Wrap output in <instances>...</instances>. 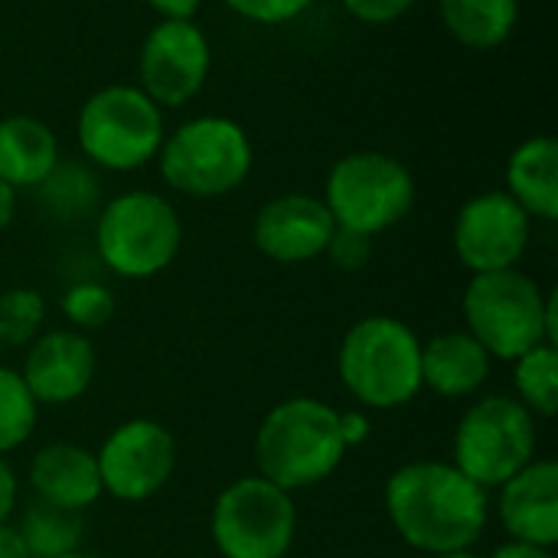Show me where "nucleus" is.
<instances>
[{
  "label": "nucleus",
  "instance_id": "4c0bfd02",
  "mask_svg": "<svg viewBox=\"0 0 558 558\" xmlns=\"http://www.w3.org/2000/svg\"><path fill=\"white\" fill-rule=\"evenodd\" d=\"M59 558H105V556H98V553H82V549H75V553H69V556H59Z\"/></svg>",
  "mask_w": 558,
  "mask_h": 558
},
{
  "label": "nucleus",
  "instance_id": "6ab92c4d",
  "mask_svg": "<svg viewBox=\"0 0 558 558\" xmlns=\"http://www.w3.org/2000/svg\"><path fill=\"white\" fill-rule=\"evenodd\" d=\"M59 163V141L52 128L29 114L0 121V180L13 190H39Z\"/></svg>",
  "mask_w": 558,
  "mask_h": 558
},
{
  "label": "nucleus",
  "instance_id": "1a4fd4ad",
  "mask_svg": "<svg viewBox=\"0 0 558 558\" xmlns=\"http://www.w3.org/2000/svg\"><path fill=\"white\" fill-rule=\"evenodd\" d=\"M82 154L114 173L150 163L163 147V111L137 85H108L78 108L75 121Z\"/></svg>",
  "mask_w": 558,
  "mask_h": 558
},
{
  "label": "nucleus",
  "instance_id": "f3484780",
  "mask_svg": "<svg viewBox=\"0 0 558 558\" xmlns=\"http://www.w3.org/2000/svg\"><path fill=\"white\" fill-rule=\"evenodd\" d=\"M29 490L36 500L82 513L92 504H98L101 477L95 451L72 445V441H52L43 445L29 461Z\"/></svg>",
  "mask_w": 558,
  "mask_h": 558
},
{
  "label": "nucleus",
  "instance_id": "39448f33",
  "mask_svg": "<svg viewBox=\"0 0 558 558\" xmlns=\"http://www.w3.org/2000/svg\"><path fill=\"white\" fill-rule=\"evenodd\" d=\"M157 160L170 190L193 199H216L248 180L255 150L239 121L199 114L163 137Z\"/></svg>",
  "mask_w": 558,
  "mask_h": 558
},
{
  "label": "nucleus",
  "instance_id": "2f4dec72",
  "mask_svg": "<svg viewBox=\"0 0 558 558\" xmlns=\"http://www.w3.org/2000/svg\"><path fill=\"white\" fill-rule=\"evenodd\" d=\"M16 510V474L0 458V523H10V513Z\"/></svg>",
  "mask_w": 558,
  "mask_h": 558
},
{
  "label": "nucleus",
  "instance_id": "f8f14e48",
  "mask_svg": "<svg viewBox=\"0 0 558 558\" xmlns=\"http://www.w3.org/2000/svg\"><path fill=\"white\" fill-rule=\"evenodd\" d=\"M533 232V219L507 190H487L471 196L454 219V255L458 262L474 271H504L517 268L526 255Z\"/></svg>",
  "mask_w": 558,
  "mask_h": 558
},
{
  "label": "nucleus",
  "instance_id": "9b49d317",
  "mask_svg": "<svg viewBox=\"0 0 558 558\" xmlns=\"http://www.w3.org/2000/svg\"><path fill=\"white\" fill-rule=\"evenodd\" d=\"M95 461L108 497L121 504H144L170 484L177 471V441L167 425L154 418H131L105 438Z\"/></svg>",
  "mask_w": 558,
  "mask_h": 558
},
{
  "label": "nucleus",
  "instance_id": "c756f323",
  "mask_svg": "<svg viewBox=\"0 0 558 558\" xmlns=\"http://www.w3.org/2000/svg\"><path fill=\"white\" fill-rule=\"evenodd\" d=\"M347 7L350 16H356L360 23H369V26H386V23H396L399 16H405L415 0H340Z\"/></svg>",
  "mask_w": 558,
  "mask_h": 558
},
{
  "label": "nucleus",
  "instance_id": "a211bd4d",
  "mask_svg": "<svg viewBox=\"0 0 558 558\" xmlns=\"http://www.w3.org/2000/svg\"><path fill=\"white\" fill-rule=\"evenodd\" d=\"M490 353L468 333L448 330L422 343V389L441 399H468L490 379Z\"/></svg>",
  "mask_w": 558,
  "mask_h": 558
},
{
  "label": "nucleus",
  "instance_id": "f704fd0d",
  "mask_svg": "<svg viewBox=\"0 0 558 558\" xmlns=\"http://www.w3.org/2000/svg\"><path fill=\"white\" fill-rule=\"evenodd\" d=\"M0 558H29L16 526H10V523H0Z\"/></svg>",
  "mask_w": 558,
  "mask_h": 558
},
{
  "label": "nucleus",
  "instance_id": "b1692460",
  "mask_svg": "<svg viewBox=\"0 0 558 558\" xmlns=\"http://www.w3.org/2000/svg\"><path fill=\"white\" fill-rule=\"evenodd\" d=\"M39 418V405L23 386L20 373L0 366V458L29 441Z\"/></svg>",
  "mask_w": 558,
  "mask_h": 558
},
{
  "label": "nucleus",
  "instance_id": "72a5a7b5",
  "mask_svg": "<svg viewBox=\"0 0 558 558\" xmlns=\"http://www.w3.org/2000/svg\"><path fill=\"white\" fill-rule=\"evenodd\" d=\"M487 558H556L553 549L546 546H533V543H520V539H507L504 546H497Z\"/></svg>",
  "mask_w": 558,
  "mask_h": 558
},
{
  "label": "nucleus",
  "instance_id": "c85d7f7f",
  "mask_svg": "<svg viewBox=\"0 0 558 558\" xmlns=\"http://www.w3.org/2000/svg\"><path fill=\"white\" fill-rule=\"evenodd\" d=\"M229 10H235L239 16L252 20V23H291L298 20L314 0H222Z\"/></svg>",
  "mask_w": 558,
  "mask_h": 558
},
{
  "label": "nucleus",
  "instance_id": "423d86ee",
  "mask_svg": "<svg viewBox=\"0 0 558 558\" xmlns=\"http://www.w3.org/2000/svg\"><path fill=\"white\" fill-rule=\"evenodd\" d=\"M549 291L539 288L520 268L474 275L464 288V324L468 333L490 353V360L513 363L526 350L549 343L546 337Z\"/></svg>",
  "mask_w": 558,
  "mask_h": 558
},
{
  "label": "nucleus",
  "instance_id": "7c9ffc66",
  "mask_svg": "<svg viewBox=\"0 0 558 558\" xmlns=\"http://www.w3.org/2000/svg\"><path fill=\"white\" fill-rule=\"evenodd\" d=\"M340 432H343V441H347V448L353 451V448H360L366 438H369V418H366V412H360V409H350V412H340Z\"/></svg>",
  "mask_w": 558,
  "mask_h": 558
},
{
  "label": "nucleus",
  "instance_id": "4be33fe9",
  "mask_svg": "<svg viewBox=\"0 0 558 558\" xmlns=\"http://www.w3.org/2000/svg\"><path fill=\"white\" fill-rule=\"evenodd\" d=\"M82 513L43 504V500H29L16 533L26 546L29 558H59L75 553L82 546Z\"/></svg>",
  "mask_w": 558,
  "mask_h": 558
},
{
  "label": "nucleus",
  "instance_id": "f03ea898",
  "mask_svg": "<svg viewBox=\"0 0 558 558\" xmlns=\"http://www.w3.org/2000/svg\"><path fill=\"white\" fill-rule=\"evenodd\" d=\"M347 451L340 412L311 396L278 402L255 432L258 477L288 494L330 481Z\"/></svg>",
  "mask_w": 558,
  "mask_h": 558
},
{
  "label": "nucleus",
  "instance_id": "dca6fc26",
  "mask_svg": "<svg viewBox=\"0 0 558 558\" xmlns=\"http://www.w3.org/2000/svg\"><path fill=\"white\" fill-rule=\"evenodd\" d=\"M500 523L510 539L553 549L558 543V464L536 458L500 487Z\"/></svg>",
  "mask_w": 558,
  "mask_h": 558
},
{
  "label": "nucleus",
  "instance_id": "9d476101",
  "mask_svg": "<svg viewBox=\"0 0 558 558\" xmlns=\"http://www.w3.org/2000/svg\"><path fill=\"white\" fill-rule=\"evenodd\" d=\"M209 536L222 558H284L298 536L294 494L265 477H239L219 490Z\"/></svg>",
  "mask_w": 558,
  "mask_h": 558
},
{
  "label": "nucleus",
  "instance_id": "e433bc0d",
  "mask_svg": "<svg viewBox=\"0 0 558 558\" xmlns=\"http://www.w3.org/2000/svg\"><path fill=\"white\" fill-rule=\"evenodd\" d=\"M432 558H481V556H474L471 549H464V553H445V556H432Z\"/></svg>",
  "mask_w": 558,
  "mask_h": 558
},
{
  "label": "nucleus",
  "instance_id": "aec40b11",
  "mask_svg": "<svg viewBox=\"0 0 558 558\" xmlns=\"http://www.w3.org/2000/svg\"><path fill=\"white\" fill-rule=\"evenodd\" d=\"M507 193L526 209L530 219H558V144L539 134L523 141L507 163Z\"/></svg>",
  "mask_w": 558,
  "mask_h": 558
},
{
  "label": "nucleus",
  "instance_id": "ddd939ff",
  "mask_svg": "<svg viewBox=\"0 0 558 558\" xmlns=\"http://www.w3.org/2000/svg\"><path fill=\"white\" fill-rule=\"evenodd\" d=\"M141 92L160 108L193 101L213 69L206 33L193 20H160L141 46Z\"/></svg>",
  "mask_w": 558,
  "mask_h": 558
},
{
  "label": "nucleus",
  "instance_id": "0eeeda50",
  "mask_svg": "<svg viewBox=\"0 0 558 558\" xmlns=\"http://www.w3.org/2000/svg\"><path fill=\"white\" fill-rule=\"evenodd\" d=\"M536 418L513 396L474 402L451 441V464L484 490H500L513 474L536 461Z\"/></svg>",
  "mask_w": 558,
  "mask_h": 558
},
{
  "label": "nucleus",
  "instance_id": "2eb2a0df",
  "mask_svg": "<svg viewBox=\"0 0 558 558\" xmlns=\"http://www.w3.org/2000/svg\"><path fill=\"white\" fill-rule=\"evenodd\" d=\"M20 379L36 405H72L95 379V347L82 330L39 333L26 347Z\"/></svg>",
  "mask_w": 558,
  "mask_h": 558
},
{
  "label": "nucleus",
  "instance_id": "cd10ccee",
  "mask_svg": "<svg viewBox=\"0 0 558 558\" xmlns=\"http://www.w3.org/2000/svg\"><path fill=\"white\" fill-rule=\"evenodd\" d=\"M340 271H363L373 258V235L353 232V229H333L327 252H324Z\"/></svg>",
  "mask_w": 558,
  "mask_h": 558
},
{
  "label": "nucleus",
  "instance_id": "412c9836",
  "mask_svg": "<svg viewBox=\"0 0 558 558\" xmlns=\"http://www.w3.org/2000/svg\"><path fill=\"white\" fill-rule=\"evenodd\" d=\"M445 29L468 49L504 46L520 23V0H438Z\"/></svg>",
  "mask_w": 558,
  "mask_h": 558
},
{
  "label": "nucleus",
  "instance_id": "7ed1b4c3",
  "mask_svg": "<svg viewBox=\"0 0 558 558\" xmlns=\"http://www.w3.org/2000/svg\"><path fill=\"white\" fill-rule=\"evenodd\" d=\"M337 376L360 405L402 409L422 392V340L399 317H363L340 340Z\"/></svg>",
  "mask_w": 558,
  "mask_h": 558
},
{
  "label": "nucleus",
  "instance_id": "20e7f679",
  "mask_svg": "<svg viewBox=\"0 0 558 558\" xmlns=\"http://www.w3.org/2000/svg\"><path fill=\"white\" fill-rule=\"evenodd\" d=\"M183 245V222L173 203L150 190H131L101 206L95 248L108 271L144 281L167 271Z\"/></svg>",
  "mask_w": 558,
  "mask_h": 558
},
{
  "label": "nucleus",
  "instance_id": "bb28decb",
  "mask_svg": "<svg viewBox=\"0 0 558 558\" xmlns=\"http://www.w3.org/2000/svg\"><path fill=\"white\" fill-rule=\"evenodd\" d=\"M114 294L98 281H78L62 294V314L75 330H98L114 317Z\"/></svg>",
  "mask_w": 558,
  "mask_h": 558
},
{
  "label": "nucleus",
  "instance_id": "393cba45",
  "mask_svg": "<svg viewBox=\"0 0 558 558\" xmlns=\"http://www.w3.org/2000/svg\"><path fill=\"white\" fill-rule=\"evenodd\" d=\"M43 203L59 219H78L98 203V183L78 163H56V170L39 186Z\"/></svg>",
  "mask_w": 558,
  "mask_h": 558
},
{
  "label": "nucleus",
  "instance_id": "6e6552de",
  "mask_svg": "<svg viewBox=\"0 0 558 558\" xmlns=\"http://www.w3.org/2000/svg\"><path fill=\"white\" fill-rule=\"evenodd\" d=\"M324 206L340 229L376 239L412 213L415 177L386 150H356L330 167Z\"/></svg>",
  "mask_w": 558,
  "mask_h": 558
},
{
  "label": "nucleus",
  "instance_id": "a878e982",
  "mask_svg": "<svg viewBox=\"0 0 558 558\" xmlns=\"http://www.w3.org/2000/svg\"><path fill=\"white\" fill-rule=\"evenodd\" d=\"M46 320V301L33 288L0 294V347H29Z\"/></svg>",
  "mask_w": 558,
  "mask_h": 558
},
{
  "label": "nucleus",
  "instance_id": "c9c22d12",
  "mask_svg": "<svg viewBox=\"0 0 558 558\" xmlns=\"http://www.w3.org/2000/svg\"><path fill=\"white\" fill-rule=\"evenodd\" d=\"M13 213H16V190L0 180V232L13 222Z\"/></svg>",
  "mask_w": 558,
  "mask_h": 558
},
{
  "label": "nucleus",
  "instance_id": "f257e3e1",
  "mask_svg": "<svg viewBox=\"0 0 558 558\" xmlns=\"http://www.w3.org/2000/svg\"><path fill=\"white\" fill-rule=\"evenodd\" d=\"M386 517L399 539L425 556L471 549L490 520L487 490L451 461H412L386 481Z\"/></svg>",
  "mask_w": 558,
  "mask_h": 558
},
{
  "label": "nucleus",
  "instance_id": "4468645a",
  "mask_svg": "<svg viewBox=\"0 0 558 558\" xmlns=\"http://www.w3.org/2000/svg\"><path fill=\"white\" fill-rule=\"evenodd\" d=\"M337 222L324 199L311 193H284L268 199L252 222L255 248L278 265L314 262L327 252Z\"/></svg>",
  "mask_w": 558,
  "mask_h": 558
},
{
  "label": "nucleus",
  "instance_id": "5701e85b",
  "mask_svg": "<svg viewBox=\"0 0 558 558\" xmlns=\"http://www.w3.org/2000/svg\"><path fill=\"white\" fill-rule=\"evenodd\" d=\"M517 402L533 412V418H553L558 412V350L539 343L513 360Z\"/></svg>",
  "mask_w": 558,
  "mask_h": 558
},
{
  "label": "nucleus",
  "instance_id": "473e14b6",
  "mask_svg": "<svg viewBox=\"0 0 558 558\" xmlns=\"http://www.w3.org/2000/svg\"><path fill=\"white\" fill-rule=\"evenodd\" d=\"M163 20H193L203 7V0H147Z\"/></svg>",
  "mask_w": 558,
  "mask_h": 558
}]
</instances>
